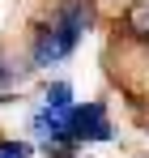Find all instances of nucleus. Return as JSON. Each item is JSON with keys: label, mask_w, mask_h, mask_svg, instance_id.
Here are the masks:
<instances>
[{"label": "nucleus", "mask_w": 149, "mask_h": 158, "mask_svg": "<svg viewBox=\"0 0 149 158\" xmlns=\"http://www.w3.org/2000/svg\"><path fill=\"white\" fill-rule=\"evenodd\" d=\"M115 128H111V115H107V103H73L68 107V120H64V154L73 158L77 145H98V141H111Z\"/></svg>", "instance_id": "f03ea898"}, {"label": "nucleus", "mask_w": 149, "mask_h": 158, "mask_svg": "<svg viewBox=\"0 0 149 158\" xmlns=\"http://www.w3.org/2000/svg\"><path fill=\"white\" fill-rule=\"evenodd\" d=\"M90 26H94V0H60L38 22V30L30 34V64L34 69H51V64L68 60L81 47Z\"/></svg>", "instance_id": "f257e3e1"}, {"label": "nucleus", "mask_w": 149, "mask_h": 158, "mask_svg": "<svg viewBox=\"0 0 149 158\" xmlns=\"http://www.w3.org/2000/svg\"><path fill=\"white\" fill-rule=\"evenodd\" d=\"M0 158H30V145L17 137H0Z\"/></svg>", "instance_id": "20e7f679"}, {"label": "nucleus", "mask_w": 149, "mask_h": 158, "mask_svg": "<svg viewBox=\"0 0 149 158\" xmlns=\"http://www.w3.org/2000/svg\"><path fill=\"white\" fill-rule=\"evenodd\" d=\"M22 77H26L22 69H9V64H0V103H4V98H9V94L22 85Z\"/></svg>", "instance_id": "7ed1b4c3"}]
</instances>
